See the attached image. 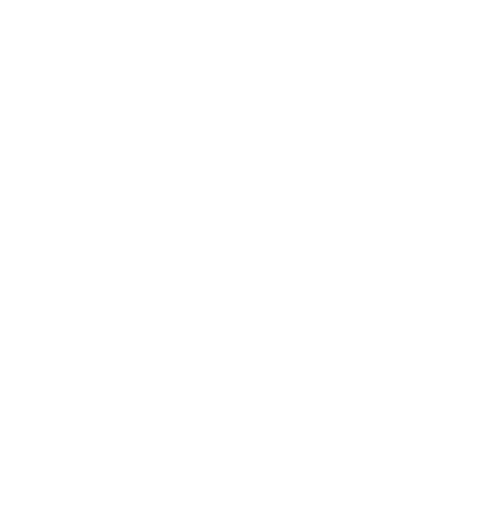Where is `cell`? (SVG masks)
Listing matches in <instances>:
<instances>
[]
</instances>
